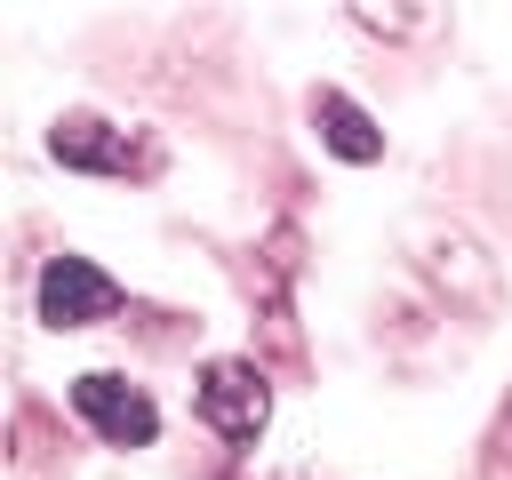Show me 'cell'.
Masks as SVG:
<instances>
[{
    "label": "cell",
    "mask_w": 512,
    "mask_h": 480,
    "mask_svg": "<svg viewBox=\"0 0 512 480\" xmlns=\"http://www.w3.org/2000/svg\"><path fill=\"white\" fill-rule=\"evenodd\" d=\"M320 136L344 152V160H376L384 152V136H376V120L352 104V96H336V88H320Z\"/></svg>",
    "instance_id": "4"
},
{
    "label": "cell",
    "mask_w": 512,
    "mask_h": 480,
    "mask_svg": "<svg viewBox=\"0 0 512 480\" xmlns=\"http://www.w3.org/2000/svg\"><path fill=\"white\" fill-rule=\"evenodd\" d=\"M200 416H208L224 440H256V424H264V384H256V368L216 360V368L200 376Z\"/></svg>",
    "instance_id": "3"
},
{
    "label": "cell",
    "mask_w": 512,
    "mask_h": 480,
    "mask_svg": "<svg viewBox=\"0 0 512 480\" xmlns=\"http://www.w3.org/2000/svg\"><path fill=\"white\" fill-rule=\"evenodd\" d=\"M72 408H80L104 440H120V448H144V440L160 432L152 400H144L136 384H120V376H80V384H72Z\"/></svg>",
    "instance_id": "2"
},
{
    "label": "cell",
    "mask_w": 512,
    "mask_h": 480,
    "mask_svg": "<svg viewBox=\"0 0 512 480\" xmlns=\"http://www.w3.org/2000/svg\"><path fill=\"white\" fill-rule=\"evenodd\" d=\"M40 312H48L56 328H88V320H112V312H120V288H112L88 256H56V264L40 272Z\"/></svg>",
    "instance_id": "1"
}]
</instances>
